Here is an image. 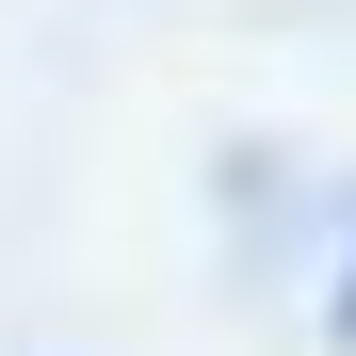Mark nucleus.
<instances>
[{"mask_svg":"<svg viewBox=\"0 0 356 356\" xmlns=\"http://www.w3.org/2000/svg\"><path fill=\"white\" fill-rule=\"evenodd\" d=\"M340 340H356V275H340Z\"/></svg>","mask_w":356,"mask_h":356,"instance_id":"nucleus-1","label":"nucleus"}]
</instances>
